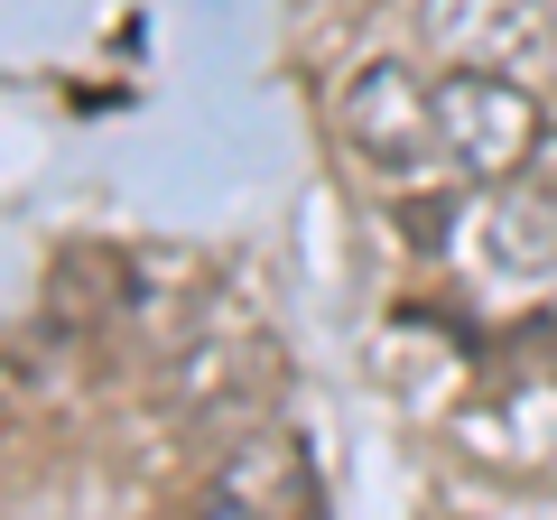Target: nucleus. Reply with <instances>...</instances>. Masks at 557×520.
<instances>
[{
	"instance_id": "obj_1",
	"label": "nucleus",
	"mask_w": 557,
	"mask_h": 520,
	"mask_svg": "<svg viewBox=\"0 0 557 520\" xmlns=\"http://www.w3.org/2000/svg\"><path fill=\"white\" fill-rule=\"evenodd\" d=\"M437 121H446V168L456 177H530L548 121H539V94L511 84L502 65H446L437 75Z\"/></svg>"
},
{
	"instance_id": "obj_2",
	"label": "nucleus",
	"mask_w": 557,
	"mask_h": 520,
	"mask_svg": "<svg viewBox=\"0 0 557 520\" xmlns=\"http://www.w3.org/2000/svg\"><path fill=\"white\" fill-rule=\"evenodd\" d=\"M335 121H344V140H354V159L391 168V177H409V168L446 159L437 75H418L409 57H372V65H362V75L335 94Z\"/></svg>"
},
{
	"instance_id": "obj_3",
	"label": "nucleus",
	"mask_w": 557,
	"mask_h": 520,
	"mask_svg": "<svg viewBox=\"0 0 557 520\" xmlns=\"http://www.w3.org/2000/svg\"><path fill=\"white\" fill-rule=\"evenodd\" d=\"M196 520H325V474L298 428H251L196 483Z\"/></svg>"
},
{
	"instance_id": "obj_4",
	"label": "nucleus",
	"mask_w": 557,
	"mask_h": 520,
	"mask_svg": "<svg viewBox=\"0 0 557 520\" xmlns=\"http://www.w3.org/2000/svg\"><path fill=\"white\" fill-rule=\"evenodd\" d=\"M418 28H428V47L456 57V65H511L520 47L548 38L539 0H418Z\"/></svg>"
},
{
	"instance_id": "obj_5",
	"label": "nucleus",
	"mask_w": 557,
	"mask_h": 520,
	"mask_svg": "<svg viewBox=\"0 0 557 520\" xmlns=\"http://www.w3.org/2000/svg\"><path fill=\"white\" fill-rule=\"evenodd\" d=\"M186 372L168 400L186 409V419H205V409H223L233 391H251V381H270V344H186Z\"/></svg>"
},
{
	"instance_id": "obj_6",
	"label": "nucleus",
	"mask_w": 557,
	"mask_h": 520,
	"mask_svg": "<svg viewBox=\"0 0 557 520\" xmlns=\"http://www.w3.org/2000/svg\"><path fill=\"white\" fill-rule=\"evenodd\" d=\"M530 196H539V205H557V131L539 140V159H530Z\"/></svg>"
},
{
	"instance_id": "obj_7",
	"label": "nucleus",
	"mask_w": 557,
	"mask_h": 520,
	"mask_svg": "<svg viewBox=\"0 0 557 520\" xmlns=\"http://www.w3.org/2000/svg\"><path fill=\"white\" fill-rule=\"evenodd\" d=\"M539 57H548V65H557V10H548V38H539Z\"/></svg>"
}]
</instances>
